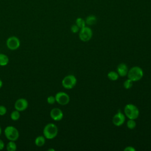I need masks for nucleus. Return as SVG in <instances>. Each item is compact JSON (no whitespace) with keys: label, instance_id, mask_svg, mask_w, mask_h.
I'll list each match as a JSON object with an SVG mask.
<instances>
[{"label":"nucleus","instance_id":"nucleus-1","mask_svg":"<svg viewBox=\"0 0 151 151\" xmlns=\"http://www.w3.org/2000/svg\"><path fill=\"white\" fill-rule=\"evenodd\" d=\"M58 134V127L54 123H48L43 129V135L47 139L55 138Z\"/></svg>","mask_w":151,"mask_h":151},{"label":"nucleus","instance_id":"nucleus-2","mask_svg":"<svg viewBox=\"0 0 151 151\" xmlns=\"http://www.w3.org/2000/svg\"><path fill=\"white\" fill-rule=\"evenodd\" d=\"M127 77L133 81H139L143 76V70L138 66L132 67L127 73Z\"/></svg>","mask_w":151,"mask_h":151},{"label":"nucleus","instance_id":"nucleus-3","mask_svg":"<svg viewBox=\"0 0 151 151\" xmlns=\"http://www.w3.org/2000/svg\"><path fill=\"white\" fill-rule=\"evenodd\" d=\"M124 111L126 116L129 119H136L139 116L138 108L133 104H127L124 107Z\"/></svg>","mask_w":151,"mask_h":151},{"label":"nucleus","instance_id":"nucleus-4","mask_svg":"<svg viewBox=\"0 0 151 151\" xmlns=\"http://www.w3.org/2000/svg\"><path fill=\"white\" fill-rule=\"evenodd\" d=\"M4 134L6 139L11 141H16L19 136L18 129L13 126H6L4 130Z\"/></svg>","mask_w":151,"mask_h":151},{"label":"nucleus","instance_id":"nucleus-5","mask_svg":"<svg viewBox=\"0 0 151 151\" xmlns=\"http://www.w3.org/2000/svg\"><path fill=\"white\" fill-rule=\"evenodd\" d=\"M61 83L64 88L67 89H71L76 86L77 83V79L73 75H67L64 77Z\"/></svg>","mask_w":151,"mask_h":151},{"label":"nucleus","instance_id":"nucleus-6","mask_svg":"<svg viewBox=\"0 0 151 151\" xmlns=\"http://www.w3.org/2000/svg\"><path fill=\"white\" fill-rule=\"evenodd\" d=\"M93 36V31L88 27L81 28L79 32V38L83 42H87L91 40Z\"/></svg>","mask_w":151,"mask_h":151},{"label":"nucleus","instance_id":"nucleus-7","mask_svg":"<svg viewBox=\"0 0 151 151\" xmlns=\"http://www.w3.org/2000/svg\"><path fill=\"white\" fill-rule=\"evenodd\" d=\"M55 101L60 105L64 106L70 102V96L65 92L60 91L56 93L55 96Z\"/></svg>","mask_w":151,"mask_h":151},{"label":"nucleus","instance_id":"nucleus-8","mask_svg":"<svg viewBox=\"0 0 151 151\" xmlns=\"http://www.w3.org/2000/svg\"><path fill=\"white\" fill-rule=\"evenodd\" d=\"M6 46L11 50H15L20 46V40L15 36H11L6 40Z\"/></svg>","mask_w":151,"mask_h":151},{"label":"nucleus","instance_id":"nucleus-9","mask_svg":"<svg viewBox=\"0 0 151 151\" xmlns=\"http://www.w3.org/2000/svg\"><path fill=\"white\" fill-rule=\"evenodd\" d=\"M28 106V101L24 98H20L17 100L14 104V107L15 110L19 111H22L25 110Z\"/></svg>","mask_w":151,"mask_h":151},{"label":"nucleus","instance_id":"nucleus-10","mask_svg":"<svg viewBox=\"0 0 151 151\" xmlns=\"http://www.w3.org/2000/svg\"><path fill=\"white\" fill-rule=\"evenodd\" d=\"M50 117L54 121H60L63 117V113L59 108H53L50 111Z\"/></svg>","mask_w":151,"mask_h":151},{"label":"nucleus","instance_id":"nucleus-11","mask_svg":"<svg viewBox=\"0 0 151 151\" xmlns=\"http://www.w3.org/2000/svg\"><path fill=\"white\" fill-rule=\"evenodd\" d=\"M125 121V116L121 111H119L113 117V123L116 126H122Z\"/></svg>","mask_w":151,"mask_h":151},{"label":"nucleus","instance_id":"nucleus-12","mask_svg":"<svg viewBox=\"0 0 151 151\" xmlns=\"http://www.w3.org/2000/svg\"><path fill=\"white\" fill-rule=\"evenodd\" d=\"M117 73L119 75V76L121 77H124L127 76L128 73V68L126 64L124 63H120L118 65L117 67Z\"/></svg>","mask_w":151,"mask_h":151},{"label":"nucleus","instance_id":"nucleus-13","mask_svg":"<svg viewBox=\"0 0 151 151\" xmlns=\"http://www.w3.org/2000/svg\"><path fill=\"white\" fill-rule=\"evenodd\" d=\"M45 143V137L44 136H38L35 139V144L38 147L42 146Z\"/></svg>","mask_w":151,"mask_h":151},{"label":"nucleus","instance_id":"nucleus-14","mask_svg":"<svg viewBox=\"0 0 151 151\" xmlns=\"http://www.w3.org/2000/svg\"><path fill=\"white\" fill-rule=\"evenodd\" d=\"M85 22H86V24H87L88 25H93L96 23L97 18L96 17V16H94L93 15H88L86 18Z\"/></svg>","mask_w":151,"mask_h":151},{"label":"nucleus","instance_id":"nucleus-15","mask_svg":"<svg viewBox=\"0 0 151 151\" xmlns=\"http://www.w3.org/2000/svg\"><path fill=\"white\" fill-rule=\"evenodd\" d=\"M9 63V58L8 57L2 53H0V65L1 66H5Z\"/></svg>","mask_w":151,"mask_h":151},{"label":"nucleus","instance_id":"nucleus-16","mask_svg":"<svg viewBox=\"0 0 151 151\" xmlns=\"http://www.w3.org/2000/svg\"><path fill=\"white\" fill-rule=\"evenodd\" d=\"M119 75L118 74L117 72L114 71H109L107 74V77L109 78V80L111 81H116L119 78Z\"/></svg>","mask_w":151,"mask_h":151},{"label":"nucleus","instance_id":"nucleus-17","mask_svg":"<svg viewBox=\"0 0 151 151\" xmlns=\"http://www.w3.org/2000/svg\"><path fill=\"white\" fill-rule=\"evenodd\" d=\"M17 149V147L15 141L9 140V142L6 145V150L8 151H15Z\"/></svg>","mask_w":151,"mask_h":151},{"label":"nucleus","instance_id":"nucleus-18","mask_svg":"<svg viewBox=\"0 0 151 151\" xmlns=\"http://www.w3.org/2000/svg\"><path fill=\"white\" fill-rule=\"evenodd\" d=\"M20 117V113L19 111L15 110L11 112V119L14 121L18 120Z\"/></svg>","mask_w":151,"mask_h":151},{"label":"nucleus","instance_id":"nucleus-19","mask_svg":"<svg viewBox=\"0 0 151 151\" xmlns=\"http://www.w3.org/2000/svg\"><path fill=\"white\" fill-rule=\"evenodd\" d=\"M76 24L79 27V28H82L84 27H86V22L85 20H84L81 18H77L76 20Z\"/></svg>","mask_w":151,"mask_h":151},{"label":"nucleus","instance_id":"nucleus-20","mask_svg":"<svg viewBox=\"0 0 151 151\" xmlns=\"http://www.w3.org/2000/svg\"><path fill=\"white\" fill-rule=\"evenodd\" d=\"M136 126V123L134 119H129L127 122V127L129 129H133Z\"/></svg>","mask_w":151,"mask_h":151},{"label":"nucleus","instance_id":"nucleus-21","mask_svg":"<svg viewBox=\"0 0 151 151\" xmlns=\"http://www.w3.org/2000/svg\"><path fill=\"white\" fill-rule=\"evenodd\" d=\"M133 81H132L130 79L128 78L127 79L124 83H123V86L126 89L130 88L133 86Z\"/></svg>","mask_w":151,"mask_h":151},{"label":"nucleus","instance_id":"nucleus-22","mask_svg":"<svg viewBox=\"0 0 151 151\" xmlns=\"http://www.w3.org/2000/svg\"><path fill=\"white\" fill-rule=\"evenodd\" d=\"M47 103L50 104H53L56 101H55V98L54 96H50L47 97Z\"/></svg>","mask_w":151,"mask_h":151},{"label":"nucleus","instance_id":"nucleus-23","mask_svg":"<svg viewBox=\"0 0 151 151\" xmlns=\"http://www.w3.org/2000/svg\"><path fill=\"white\" fill-rule=\"evenodd\" d=\"M7 110L4 106H0V116H4L6 113Z\"/></svg>","mask_w":151,"mask_h":151},{"label":"nucleus","instance_id":"nucleus-24","mask_svg":"<svg viewBox=\"0 0 151 151\" xmlns=\"http://www.w3.org/2000/svg\"><path fill=\"white\" fill-rule=\"evenodd\" d=\"M79 27L76 25V24H74V25H73L71 27V31L73 33H77V32H78L79 31Z\"/></svg>","mask_w":151,"mask_h":151},{"label":"nucleus","instance_id":"nucleus-25","mask_svg":"<svg viewBox=\"0 0 151 151\" xmlns=\"http://www.w3.org/2000/svg\"><path fill=\"white\" fill-rule=\"evenodd\" d=\"M124 151H135L136 149L132 146H127L126 148L124 149Z\"/></svg>","mask_w":151,"mask_h":151},{"label":"nucleus","instance_id":"nucleus-26","mask_svg":"<svg viewBox=\"0 0 151 151\" xmlns=\"http://www.w3.org/2000/svg\"><path fill=\"white\" fill-rule=\"evenodd\" d=\"M4 146H5L4 142H3V140L0 139V150H2L4 148Z\"/></svg>","mask_w":151,"mask_h":151},{"label":"nucleus","instance_id":"nucleus-27","mask_svg":"<svg viewBox=\"0 0 151 151\" xmlns=\"http://www.w3.org/2000/svg\"><path fill=\"white\" fill-rule=\"evenodd\" d=\"M2 85H3V83H2V80L0 79V88L2 87Z\"/></svg>","mask_w":151,"mask_h":151},{"label":"nucleus","instance_id":"nucleus-28","mask_svg":"<svg viewBox=\"0 0 151 151\" xmlns=\"http://www.w3.org/2000/svg\"><path fill=\"white\" fill-rule=\"evenodd\" d=\"M55 150L54 149H48V151H54Z\"/></svg>","mask_w":151,"mask_h":151},{"label":"nucleus","instance_id":"nucleus-29","mask_svg":"<svg viewBox=\"0 0 151 151\" xmlns=\"http://www.w3.org/2000/svg\"><path fill=\"white\" fill-rule=\"evenodd\" d=\"M1 133H2V129H1V126H0V136H1Z\"/></svg>","mask_w":151,"mask_h":151}]
</instances>
